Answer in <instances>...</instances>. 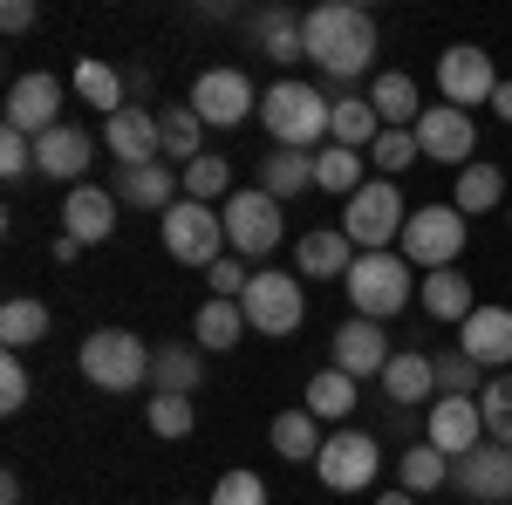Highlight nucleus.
I'll list each match as a JSON object with an SVG mask.
<instances>
[{
	"label": "nucleus",
	"mask_w": 512,
	"mask_h": 505,
	"mask_svg": "<svg viewBox=\"0 0 512 505\" xmlns=\"http://www.w3.org/2000/svg\"><path fill=\"white\" fill-rule=\"evenodd\" d=\"M376 55V14L355 0H321L308 7V62L328 82H355Z\"/></svg>",
	"instance_id": "f257e3e1"
},
{
	"label": "nucleus",
	"mask_w": 512,
	"mask_h": 505,
	"mask_svg": "<svg viewBox=\"0 0 512 505\" xmlns=\"http://www.w3.org/2000/svg\"><path fill=\"white\" fill-rule=\"evenodd\" d=\"M260 123H267V137L287 144V151H321V144H328V123H335V103L321 96V82L280 76L274 89L260 96Z\"/></svg>",
	"instance_id": "f03ea898"
},
{
	"label": "nucleus",
	"mask_w": 512,
	"mask_h": 505,
	"mask_svg": "<svg viewBox=\"0 0 512 505\" xmlns=\"http://www.w3.org/2000/svg\"><path fill=\"white\" fill-rule=\"evenodd\" d=\"M349 308L362 314V321H390V314L410 308V294H417V267L403 260V253H355V267H349Z\"/></svg>",
	"instance_id": "7ed1b4c3"
},
{
	"label": "nucleus",
	"mask_w": 512,
	"mask_h": 505,
	"mask_svg": "<svg viewBox=\"0 0 512 505\" xmlns=\"http://www.w3.org/2000/svg\"><path fill=\"white\" fill-rule=\"evenodd\" d=\"M82 383H96L103 396H123V389L151 383V349H144V335H130V328H96L76 355Z\"/></svg>",
	"instance_id": "20e7f679"
},
{
	"label": "nucleus",
	"mask_w": 512,
	"mask_h": 505,
	"mask_svg": "<svg viewBox=\"0 0 512 505\" xmlns=\"http://www.w3.org/2000/svg\"><path fill=\"white\" fill-rule=\"evenodd\" d=\"M164 233V253L178 260V267H219L233 246H226V219H219V205H198V198H178L171 212L158 219Z\"/></svg>",
	"instance_id": "39448f33"
},
{
	"label": "nucleus",
	"mask_w": 512,
	"mask_h": 505,
	"mask_svg": "<svg viewBox=\"0 0 512 505\" xmlns=\"http://www.w3.org/2000/svg\"><path fill=\"white\" fill-rule=\"evenodd\" d=\"M403 219H410V205L396 192V178H369L342 205V233L355 239V253H390L396 239H403Z\"/></svg>",
	"instance_id": "423d86ee"
},
{
	"label": "nucleus",
	"mask_w": 512,
	"mask_h": 505,
	"mask_svg": "<svg viewBox=\"0 0 512 505\" xmlns=\"http://www.w3.org/2000/svg\"><path fill=\"white\" fill-rule=\"evenodd\" d=\"M465 212L458 205H417L410 219H403V239H396V253L410 260V267H424V273H437V267H458V253H465Z\"/></svg>",
	"instance_id": "0eeeda50"
},
{
	"label": "nucleus",
	"mask_w": 512,
	"mask_h": 505,
	"mask_svg": "<svg viewBox=\"0 0 512 505\" xmlns=\"http://www.w3.org/2000/svg\"><path fill=\"white\" fill-rule=\"evenodd\" d=\"M219 219H226V246H233L246 267H253V260H267L280 239H287L280 198H267L260 185H239V192L226 198V205H219Z\"/></svg>",
	"instance_id": "6e6552de"
},
{
	"label": "nucleus",
	"mask_w": 512,
	"mask_h": 505,
	"mask_svg": "<svg viewBox=\"0 0 512 505\" xmlns=\"http://www.w3.org/2000/svg\"><path fill=\"white\" fill-rule=\"evenodd\" d=\"M499 69H492V55L478 48V41H451L444 55H437V103H451V110H492V96H499Z\"/></svg>",
	"instance_id": "1a4fd4ad"
},
{
	"label": "nucleus",
	"mask_w": 512,
	"mask_h": 505,
	"mask_svg": "<svg viewBox=\"0 0 512 505\" xmlns=\"http://www.w3.org/2000/svg\"><path fill=\"white\" fill-rule=\"evenodd\" d=\"M239 308H246V328H253V335H294V328H301V314H308V287H301V280H294V273H253V287H246V294H239Z\"/></svg>",
	"instance_id": "9d476101"
},
{
	"label": "nucleus",
	"mask_w": 512,
	"mask_h": 505,
	"mask_svg": "<svg viewBox=\"0 0 512 505\" xmlns=\"http://www.w3.org/2000/svg\"><path fill=\"white\" fill-rule=\"evenodd\" d=\"M315 471H321L328 492H369L376 471H383V444H376L369 430H335V437L321 444Z\"/></svg>",
	"instance_id": "9b49d317"
},
{
	"label": "nucleus",
	"mask_w": 512,
	"mask_h": 505,
	"mask_svg": "<svg viewBox=\"0 0 512 505\" xmlns=\"http://www.w3.org/2000/svg\"><path fill=\"white\" fill-rule=\"evenodd\" d=\"M185 103H192L198 123H212V130H233V123H246L253 110H260V96H253V76H246V69H205V76L192 82Z\"/></svg>",
	"instance_id": "f8f14e48"
},
{
	"label": "nucleus",
	"mask_w": 512,
	"mask_h": 505,
	"mask_svg": "<svg viewBox=\"0 0 512 505\" xmlns=\"http://www.w3.org/2000/svg\"><path fill=\"white\" fill-rule=\"evenodd\" d=\"M417 151H424V164H472L478 151V123L472 110H451V103H431L424 117H417Z\"/></svg>",
	"instance_id": "ddd939ff"
},
{
	"label": "nucleus",
	"mask_w": 512,
	"mask_h": 505,
	"mask_svg": "<svg viewBox=\"0 0 512 505\" xmlns=\"http://www.w3.org/2000/svg\"><path fill=\"white\" fill-rule=\"evenodd\" d=\"M55 123H62V76H48V69L14 76V89H7V130H21V137H48Z\"/></svg>",
	"instance_id": "4468645a"
},
{
	"label": "nucleus",
	"mask_w": 512,
	"mask_h": 505,
	"mask_svg": "<svg viewBox=\"0 0 512 505\" xmlns=\"http://www.w3.org/2000/svg\"><path fill=\"white\" fill-rule=\"evenodd\" d=\"M89 164H96V137L82 123H55L48 137H35V171L55 178V185H89Z\"/></svg>",
	"instance_id": "2eb2a0df"
},
{
	"label": "nucleus",
	"mask_w": 512,
	"mask_h": 505,
	"mask_svg": "<svg viewBox=\"0 0 512 505\" xmlns=\"http://www.w3.org/2000/svg\"><path fill=\"white\" fill-rule=\"evenodd\" d=\"M424 437H431L451 465L472 458L478 444H485V410H478V396H437L431 417H424Z\"/></svg>",
	"instance_id": "dca6fc26"
},
{
	"label": "nucleus",
	"mask_w": 512,
	"mask_h": 505,
	"mask_svg": "<svg viewBox=\"0 0 512 505\" xmlns=\"http://www.w3.org/2000/svg\"><path fill=\"white\" fill-rule=\"evenodd\" d=\"M335 369H342V376H355V383H383V369H390V328H376V321H362V314H355V321H342V328H335Z\"/></svg>",
	"instance_id": "f3484780"
},
{
	"label": "nucleus",
	"mask_w": 512,
	"mask_h": 505,
	"mask_svg": "<svg viewBox=\"0 0 512 505\" xmlns=\"http://www.w3.org/2000/svg\"><path fill=\"white\" fill-rule=\"evenodd\" d=\"M451 485H458L465 499H478V505H506L512 499V451L485 437L472 458H458V465H451Z\"/></svg>",
	"instance_id": "a211bd4d"
},
{
	"label": "nucleus",
	"mask_w": 512,
	"mask_h": 505,
	"mask_svg": "<svg viewBox=\"0 0 512 505\" xmlns=\"http://www.w3.org/2000/svg\"><path fill=\"white\" fill-rule=\"evenodd\" d=\"M117 192L110 185H76V192L62 198V233L82 239V246H103V239L117 233Z\"/></svg>",
	"instance_id": "6ab92c4d"
},
{
	"label": "nucleus",
	"mask_w": 512,
	"mask_h": 505,
	"mask_svg": "<svg viewBox=\"0 0 512 505\" xmlns=\"http://www.w3.org/2000/svg\"><path fill=\"white\" fill-rule=\"evenodd\" d=\"M117 205H144V212H171L178 198H185V178L171 171V164H117Z\"/></svg>",
	"instance_id": "aec40b11"
},
{
	"label": "nucleus",
	"mask_w": 512,
	"mask_h": 505,
	"mask_svg": "<svg viewBox=\"0 0 512 505\" xmlns=\"http://www.w3.org/2000/svg\"><path fill=\"white\" fill-rule=\"evenodd\" d=\"M458 349L472 355L478 369H512V308H472V321L458 328Z\"/></svg>",
	"instance_id": "412c9836"
},
{
	"label": "nucleus",
	"mask_w": 512,
	"mask_h": 505,
	"mask_svg": "<svg viewBox=\"0 0 512 505\" xmlns=\"http://www.w3.org/2000/svg\"><path fill=\"white\" fill-rule=\"evenodd\" d=\"M103 151L117 164H158V110H144V103L117 110L103 123Z\"/></svg>",
	"instance_id": "4be33fe9"
},
{
	"label": "nucleus",
	"mask_w": 512,
	"mask_h": 505,
	"mask_svg": "<svg viewBox=\"0 0 512 505\" xmlns=\"http://www.w3.org/2000/svg\"><path fill=\"white\" fill-rule=\"evenodd\" d=\"M383 396L396 410H417V403H437V362L424 349H396L390 369H383Z\"/></svg>",
	"instance_id": "5701e85b"
},
{
	"label": "nucleus",
	"mask_w": 512,
	"mask_h": 505,
	"mask_svg": "<svg viewBox=\"0 0 512 505\" xmlns=\"http://www.w3.org/2000/svg\"><path fill=\"white\" fill-rule=\"evenodd\" d=\"M294 267L315 273V280H349V267H355V239L342 233V226L301 233V239H294Z\"/></svg>",
	"instance_id": "b1692460"
},
{
	"label": "nucleus",
	"mask_w": 512,
	"mask_h": 505,
	"mask_svg": "<svg viewBox=\"0 0 512 505\" xmlns=\"http://www.w3.org/2000/svg\"><path fill=\"white\" fill-rule=\"evenodd\" d=\"M369 110L383 117V130H417L424 96H417V82L403 76V69H383V76L369 82Z\"/></svg>",
	"instance_id": "393cba45"
},
{
	"label": "nucleus",
	"mask_w": 512,
	"mask_h": 505,
	"mask_svg": "<svg viewBox=\"0 0 512 505\" xmlns=\"http://www.w3.org/2000/svg\"><path fill=\"white\" fill-rule=\"evenodd\" d=\"M472 280H465V273L458 267H437V273H424V314H431V321H444V328H465V321H472Z\"/></svg>",
	"instance_id": "a878e982"
},
{
	"label": "nucleus",
	"mask_w": 512,
	"mask_h": 505,
	"mask_svg": "<svg viewBox=\"0 0 512 505\" xmlns=\"http://www.w3.org/2000/svg\"><path fill=\"white\" fill-rule=\"evenodd\" d=\"M260 192L267 198H287L294 192H315V151H287V144H274V151L260 157Z\"/></svg>",
	"instance_id": "bb28decb"
},
{
	"label": "nucleus",
	"mask_w": 512,
	"mask_h": 505,
	"mask_svg": "<svg viewBox=\"0 0 512 505\" xmlns=\"http://www.w3.org/2000/svg\"><path fill=\"white\" fill-rule=\"evenodd\" d=\"M253 35L267 48V62H308V14H294V7H267L253 21Z\"/></svg>",
	"instance_id": "cd10ccee"
},
{
	"label": "nucleus",
	"mask_w": 512,
	"mask_h": 505,
	"mask_svg": "<svg viewBox=\"0 0 512 505\" xmlns=\"http://www.w3.org/2000/svg\"><path fill=\"white\" fill-rule=\"evenodd\" d=\"M267 437H274V451L287 458V465H315L321 444H328V437H321V417H315V410H280L274 424H267Z\"/></svg>",
	"instance_id": "c85d7f7f"
},
{
	"label": "nucleus",
	"mask_w": 512,
	"mask_h": 505,
	"mask_svg": "<svg viewBox=\"0 0 512 505\" xmlns=\"http://www.w3.org/2000/svg\"><path fill=\"white\" fill-rule=\"evenodd\" d=\"M48 328H55V314H48V301H35V294H14V301L0 308V342H7V355L48 342Z\"/></svg>",
	"instance_id": "c756f323"
},
{
	"label": "nucleus",
	"mask_w": 512,
	"mask_h": 505,
	"mask_svg": "<svg viewBox=\"0 0 512 505\" xmlns=\"http://www.w3.org/2000/svg\"><path fill=\"white\" fill-rule=\"evenodd\" d=\"M362 185H369V157L362 151H342V144H321L315 151V192H335L349 205Z\"/></svg>",
	"instance_id": "7c9ffc66"
},
{
	"label": "nucleus",
	"mask_w": 512,
	"mask_h": 505,
	"mask_svg": "<svg viewBox=\"0 0 512 505\" xmlns=\"http://www.w3.org/2000/svg\"><path fill=\"white\" fill-rule=\"evenodd\" d=\"M198 144H205L198 110H192V103H164V110H158V157H178V171H185L192 157H205Z\"/></svg>",
	"instance_id": "2f4dec72"
},
{
	"label": "nucleus",
	"mask_w": 512,
	"mask_h": 505,
	"mask_svg": "<svg viewBox=\"0 0 512 505\" xmlns=\"http://www.w3.org/2000/svg\"><path fill=\"white\" fill-rule=\"evenodd\" d=\"M192 342L205 355L239 349V342H246V308H239V301H205V308H198V321H192Z\"/></svg>",
	"instance_id": "473e14b6"
},
{
	"label": "nucleus",
	"mask_w": 512,
	"mask_h": 505,
	"mask_svg": "<svg viewBox=\"0 0 512 505\" xmlns=\"http://www.w3.org/2000/svg\"><path fill=\"white\" fill-rule=\"evenodd\" d=\"M376 137H383V117L369 110V96H342L335 103V123H328V144H342V151H376Z\"/></svg>",
	"instance_id": "72a5a7b5"
},
{
	"label": "nucleus",
	"mask_w": 512,
	"mask_h": 505,
	"mask_svg": "<svg viewBox=\"0 0 512 505\" xmlns=\"http://www.w3.org/2000/svg\"><path fill=\"white\" fill-rule=\"evenodd\" d=\"M451 205H458L465 219H485L492 205H512V198H506V171H499V164H465V171H458Z\"/></svg>",
	"instance_id": "f704fd0d"
},
{
	"label": "nucleus",
	"mask_w": 512,
	"mask_h": 505,
	"mask_svg": "<svg viewBox=\"0 0 512 505\" xmlns=\"http://www.w3.org/2000/svg\"><path fill=\"white\" fill-rule=\"evenodd\" d=\"M151 383H158L164 396H192V389L205 383L198 342H192V349H185V342H164V349H151Z\"/></svg>",
	"instance_id": "c9c22d12"
},
{
	"label": "nucleus",
	"mask_w": 512,
	"mask_h": 505,
	"mask_svg": "<svg viewBox=\"0 0 512 505\" xmlns=\"http://www.w3.org/2000/svg\"><path fill=\"white\" fill-rule=\"evenodd\" d=\"M76 96L82 103H89V110H103V123L117 117V110H130V96H123V69H110V62H96V55H89V62H76Z\"/></svg>",
	"instance_id": "e433bc0d"
},
{
	"label": "nucleus",
	"mask_w": 512,
	"mask_h": 505,
	"mask_svg": "<svg viewBox=\"0 0 512 505\" xmlns=\"http://www.w3.org/2000/svg\"><path fill=\"white\" fill-rule=\"evenodd\" d=\"M396 478H403V492H417V499H424V492H444V485H451V458L437 451L431 437H417V444L396 458Z\"/></svg>",
	"instance_id": "4c0bfd02"
},
{
	"label": "nucleus",
	"mask_w": 512,
	"mask_h": 505,
	"mask_svg": "<svg viewBox=\"0 0 512 505\" xmlns=\"http://www.w3.org/2000/svg\"><path fill=\"white\" fill-rule=\"evenodd\" d=\"M301 410H315L321 424H342V417H355V376H342V369L328 362L321 376H308V396H301Z\"/></svg>",
	"instance_id": "58836bf2"
},
{
	"label": "nucleus",
	"mask_w": 512,
	"mask_h": 505,
	"mask_svg": "<svg viewBox=\"0 0 512 505\" xmlns=\"http://www.w3.org/2000/svg\"><path fill=\"white\" fill-rule=\"evenodd\" d=\"M178 178H185V198H198V205H226V198L239 192V185H233V164H226V157H212V151L192 157Z\"/></svg>",
	"instance_id": "ea45409f"
},
{
	"label": "nucleus",
	"mask_w": 512,
	"mask_h": 505,
	"mask_svg": "<svg viewBox=\"0 0 512 505\" xmlns=\"http://www.w3.org/2000/svg\"><path fill=\"white\" fill-rule=\"evenodd\" d=\"M431 362H437V396H485V383H478L485 369H478L465 349H444V355H431Z\"/></svg>",
	"instance_id": "a19ab883"
},
{
	"label": "nucleus",
	"mask_w": 512,
	"mask_h": 505,
	"mask_svg": "<svg viewBox=\"0 0 512 505\" xmlns=\"http://www.w3.org/2000/svg\"><path fill=\"white\" fill-rule=\"evenodd\" d=\"M478 410H485V437L512 451V369L485 383V396H478Z\"/></svg>",
	"instance_id": "79ce46f5"
},
{
	"label": "nucleus",
	"mask_w": 512,
	"mask_h": 505,
	"mask_svg": "<svg viewBox=\"0 0 512 505\" xmlns=\"http://www.w3.org/2000/svg\"><path fill=\"white\" fill-rule=\"evenodd\" d=\"M144 424H151V437H192V396H164V389H151Z\"/></svg>",
	"instance_id": "37998d69"
},
{
	"label": "nucleus",
	"mask_w": 512,
	"mask_h": 505,
	"mask_svg": "<svg viewBox=\"0 0 512 505\" xmlns=\"http://www.w3.org/2000/svg\"><path fill=\"white\" fill-rule=\"evenodd\" d=\"M417 157H424V151H417V130H383L376 151H369V164H376L383 178H396V171H410Z\"/></svg>",
	"instance_id": "c03bdc74"
},
{
	"label": "nucleus",
	"mask_w": 512,
	"mask_h": 505,
	"mask_svg": "<svg viewBox=\"0 0 512 505\" xmlns=\"http://www.w3.org/2000/svg\"><path fill=\"white\" fill-rule=\"evenodd\" d=\"M205 505H267V478H260V471H226V478L205 492Z\"/></svg>",
	"instance_id": "a18cd8bd"
},
{
	"label": "nucleus",
	"mask_w": 512,
	"mask_h": 505,
	"mask_svg": "<svg viewBox=\"0 0 512 505\" xmlns=\"http://www.w3.org/2000/svg\"><path fill=\"white\" fill-rule=\"evenodd\" d=\"M28 396H35V376L21 369V355H7V362H0V410H7V417H21V410H28Z\"/></svg>",
	"instance_id": "49530a36"
},
{
	"label": "nucleus",
	"mask_w": 512,
	"mask_h": 505,
	"mask_svg": "<svg viewBox=\"0 0 512 505\" xmlns=\"http://www.w3.org/2000/svg\"><path fill=\"white\" fill-rule=\"evenodd\" d=\"M205 287H212V301H239V294H246V287H253V267H246V260H239V253H226V260H219V267L205 273Z\"/></svg>",
	"instance_id": "de8ad7c7"
},
{
	"label": "nucleus",
	"mask_w": 512,
	"mask_h": 505,
	"mask_svg": "<svg viewBox=\"0 0 512 505\" xmlns=\"http://www.w3.org/2000/svg\"><path fill=\"white\" fill-rule=\"evenodd\" d=\"M28 171H35V137L0 130V178H28Z\"/></svg>",
	"instance_id": "09e8293b"
},
{
	"label": "nucleus",
	"mask_w": 512,
	"mask_h": 505,
	"mask_svg": "<svg viewBox=\"0 0 512 505\" xmlns=\"http://www.w3.org/2000/svg\"><path fill=\"white\" fill-rule=\"evenodd\" d=\"M0 28H7V35H28V28H35V0H7V7H0Z\"/></svg>",
	"instance_id": "8fccbe9b"
},
{
	"label": "nucleus",
	"mask_w": 512,
	"mask_h": 505,
	"mask_svg": "<svg viewBox=\"0 0 512 505\" xmlns=\"http://www.w3.org/2000/svg\"><path fill=\"white\" fill-rule=\"evenodd\" d=\"M144 89H151V69H144V62H137V69H123V96H130V103H137Z\"/></svg>",
	"instance_id": "3c124183"
},
{
	"label": "nucleus",
	"mask_w": 512,
	"mask_h": 505,
	"mask_svg": "<svg viewBox=\"0 0 512 505\" xmlns=\"http://www.w3.org/2000/svg\"><path fill=\"white\" fill-rule=\"evenodd\" d=\"M492 110H499V117H506V123H512V76H506V82H499V96H492Z\"/></svg>",
	"instance_id": "603ef678"
},
{
	"label": "nucleus",
	"mask_w": 512,
	"mask_h": 505,
	"mask_svg": "<svg viewBox=\"0 0 512 505\" xmlns=\"http://www.w3.org/2000/svg\"><path fill=\"white\" fill-rule=\"evenodd\" d=\"M376 505H417V492H383Z\"/></svg>",
	"instance_id": "864d4df0"
},
{
	"label": "nucleus",
	"mask_w": 512,
	"mask_h": 505,
	"mask_svg": "<svg viewBox=\"0 0 512 505\" xmlns=\"http://www.w3.org/2000/svg\"><path fill=\"white\" fill-rule=\"evenodd\" d=\"M506 226H512V205H506Z\"/></svg>",
	"instance_id": "5fc2aeb1"
}]
</instances>
